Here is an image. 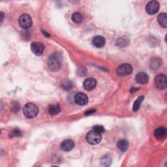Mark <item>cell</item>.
Wrapping results in <instances>:
<instances>
[{
  "label": "cell",
  "mask_w": 167,
  "mask_h": 167,
  "mask_svg": "<svg viewBox=\"0 0 167 167\" xmlns=\"http://www.w3.org/2000/svg\"><path fill=\"white\" fill-rule=\"evenodd\" d=\"M61 56L60 53H54L48 57L47 64L48 68L52 71L58 70L61 65Z\"/></svg>",
  "instance_id": "1"
},
{
  "label": "cell",
  "mask_w": 167,
  "mask_h": 167,
  "mask_svg": "<svg viewBox=\"0 0 167 167\" xmlns=\"http://www.w3.org/2000/svg\"><path fill=\"white\" fill-rule=\"evenodd\" d=\"M23 112L25 118L31 119L35 118L38 112V107L34 103H28L23 108Z\"/></svg>",
  "instance_id": "2"
},
{
  "label": "cell",
  "mask_w": 167,
  "mask_h": 167,
  "mask_svg": "<svg viewBox=\"0 0 167 167\" xmlns=\"http://www.w3.org/2000/svg\"><path fill=\"white\" fill-rule=\"evenodd\" d=\"M102 139L101 134L99 133L96 132L95 131H90L88 133L86 136V140L90 144L95 145L99 144Z\"/></svg>",
  "instance_id": "3"
},
{
  "label": "cell",
  "mask_w": 167,
  "mask_h": 167,
  "mask_svg": "<svg viewBox=\"0 0 167 167\" xmlns=\"http://www.w3.org/2000/svg\"><path fill=\"white\" fill-rule=\"evenodd\" d=\"M19 24L25 29H28L32 25V19L28 14H24L19 18Z\"/></svg>",
  "instance_id": "4"
},
{
  "label": "cell",
  "mask_w": 167,
  "mask_h": 167,
  "mask_svg": "<svg viewBox=\"0 0 167 167\" xmlns=\"http://www.w3.org/2000/svg\"><path fill=\"white\" fill-rule=\"evenodd\" d=\"M45 49L44 44L40 42H34L31 44V50L36 56H41Z\"/></svg>",
  "instance_id": "5"
},
{
  "label": "cell",
  "mask_w": 167,
  "mask_h": 167,
  "mask_svg": "<svg viewBox=\"0 0 167 167\" xmlns=\"http://www.w3.org/2000/svg\"><path fill=\"white\" fill-rule=\"evenodd\" d=\"M133 71V67L130 64L125 63L120 65L117 69V73L119 76H125L130 74Z\"/></svg>",
  "instance_id": "6"
},
{
  "label": "cell",
  "mask_w": 167,
  "mask_h": 167,
  "mask_svg": "<svg viewBox=\"0 0 167 167\" xmlns=\"http://www.w3.org/2000/svg\"><path fill=\"white\" fill-rule=\"evenodd\" d=\"M159 9V3L157 1H151L147 4L146 11L147 14L155 15Z\"/></svg>",
  "instance_id": "7"
},
{
  "label": "cell",
  "mask_w": 167,
  "mask_h": 167,
  "mask_svg": "<svg viewBox=\"0 0 167 167\" xmlns=\"http://www.w3.org/2000/svg\"><path fill=\"white\" fill-rule=\"evenodd\" d=\"M155 84L156 87L159 89H164L166 88V76L165 74H159L155 79Z\"/></svg>",
  "instance_id": "8"
},
{
  "label": "cell",
  "mask_w": 167,
  "mask_h": 167,
  "mask_svg": "<svg viewBox=\"0 0 167 167\" xmlns=\"http://www.w3.org/2000/svg\"><path fill=\"white\" fill-rule=\"evenodd\" d=\"M74 101L76 104L80 106H85L88 102V96L84 93H78L74 96Z\"/></svg>",
  "instance_id": "9"
},
{
  "label": "cell",
  "mask_w": 167,
  "mask_h": 167,
  "mask_svg": "<svg viewBox=\"0 0 167 167\" xmlns=\"http://www.w3.org/2000/svg\"><path fill=\"white\" fill-rule=\"evenodd\" d=\"M74 146V143L73 142V140L70 139L65 140L64 141H63L61 144V150L65 151H69L71 150H73Z\"/></svg>",
  "instance_id": "10"
},
{
  "label": "cell",
  "mask_w": 167,
  "mask_h": 167,
  "mask_svg": "<svg viewBox=\"0 0 167 167\" xmlns=\"http://www.w3.org/2000/svg\"><path fill=\"white\" fill-rule=\"evenodd\" d=\"M92 43L96 48H102L105 44V38L100 35L95 36L93 38Z\"/></svg>",
  "instance_id": "11"
},
{
  "label": "cell",
  "mask_w": 167,
  "mask_h": 167,
  "mask_svg": "<svg viewBox=\"0 0 167 167\" xmlns=\"http://www.w3.org/2000/svg\"><path fill=\"white\" fill-rule=\"evenodd\" d=\"M84 88L86 90H92L94 89L97 85V81L95 79L93 78L88 79L84 82Z\"/></svg>",
  "instance_id": "12"
},
{
  "label": "cell",
  "mask_w": 167,
  "mask_h": 167,
  "mask_svg": "<svg viewBox=\"0 0 167 167\" xmlns=\"http://www.w3.org/2000/svg\"><path fill=\"white\" fill-rule=\"evenodd\" d=\"M154 136L159 140H163L166 136V129L165 127H159L154 131Z\"/></svg>",
  "instance_id": "13"
},
{
  "label": "cell",
  "mask_w": 167,
  "mask_h": 167,
  "mask_svg": "<svg viewBox=\"0 0 167 167\" xmlns=\"http://www.w3.org/2000/svg\"><path fill=\"white\" fill-rule=\"evenodd\" d=\"M136 80L140 84H145L147 83V82L149 81V76L144 72L138 73L136 76Z\"/></svg>",
  "instance_id": "14"
},
{
  "label": "cell",
  "mask_w": 167,
  "mask_h": 167,
  "mask_svg": "<svg viewBox=\"0 0 167 167\" xmlns=\"http://www.w3.org/2000/svg\"><path fill=\"white\" fill-rule=\"evenodd\" d=\"M129 142L125 139H121L118 141V142L117 144V146L118 147V149L122 151H125L127 150V149L129 148Z\"/></svg>",
  "instance_id": "15"
},
{
  "label": "cell",
  "mask_w": 167,
  "mask_h": 167,
  "mask_svg": "<svg viewBox=\"0 0 167 167\" xmlns=\"http://www.w3.org/2000/svg\"><path fill=\"white\" fill-rule=\"evenodd\" d=\"M157 20L159 24L162 27L166 28L167 26V15L166 13H161L158 16Z\"/></svg>",
  "instance_id": "16"
},
{
  "label": "cell",
  "mask_w": 167,
  "mask_h": 167,
  "mask_svg": "<svg viewBox=\"0 0 167 167\" xmlns=\"http://www.w3.org/2000/svg\"><path fill=\"white\" fill-rule=\"evenodd\" d=\"M61 111V108L59 105H50L48 107V112L50 115H56L58 114Z\"/></svg>",
  "instance_id": "17"
},
{
  "label": "cell",
  "mask_w": 167,
  "mask_h": 167,
  "mask_svg": "<svg viewBox=\"0 0 167 167\" xmlns=\"http://www.w3.org/2000/svg\"><path fill=\"white\" fill-rule=\"evenodd\" d=\"M144 99V96H140V97L137 99V101L134 102V103L133 105V107L134 112H137L138 111V109L140 108V105Z\"/></svg>",
  "instance_id": "18"
},
{
  "label": "cell",
  "mask_w": 167,
  "mask_h": 167,
  "mask_svg": "<svg viewBox=\"0 0 167 167\" xmlns=\"http://www.w3.org/2000/svg\"><path fill=\"white\" fill-rule=\"evenodd\" d=\"M160 65H161V61H160V59L157 58V57H155L153 58L150 63V67L153 69H158Z\"/></svg>",
  "instance_id": "19"
},
{
  "label": "cell",
  "mask_w": 167,
  "mask_h": 167,
  "mask_svg": "<svg viewBox=\"0 0 167 167\" xmlns=\"http://www.w3.org/2000/svg\"><path fill=\"white\" fill-rule=\"evenodd\" d=\"M61 86L65 90H70L73 87V84L70 80H65L61 84Z\"/></svg>",
  "instance_id": "20"
},
{
  "label": "cell",
  "mask_w": 167,
  "mask_h": 167,
  "mask_svg": "<svg viewBox=\"0 0 167 167\" xmlns=\"http://www.w3.org/2000/svg\"><path fill=\"white\" fill-rule=\"evenodd\" d=\"M83 20V16L80 12H74L72 16V20L75 23H80Z\"/></svg>",
  "instance_id": "21"
},
{
  "label": "cell",
  "mask_w": 167,
  "mask_h": 167,
  "mask_svg": "<svg viewBox=\"0 0 167 167\" xmlns=\"http://www.w3.org/2000/svg\"><path fill=\"white\" fill-rule=\"evenodd\" d=\"M111 158L109 156H104L101 159V163L104 166H109L111 164Z\"/></svg>",
  "instance_id": "22"
},
{
  "label": "cell",
  "mask_w": 167,
  "mask_h": 167,
  "mask_svg": "<svg viewBox=\"0 0 167 167\" xmlns=\"http://www.w3.org/2000/svg\"><path fill=\"white\" fill-rule=\"evenodd\" d=\"M20 109V106L19 105L18 102H12V106H11V111L14 112H17L19 111V110Z\"/></svg>",
  "instance_id": "23"
},
{
  "label": "cell",
  "mask_w": 167,
  "mask_h": 167,
  "mask_svg": "<svg viewBox=\"0 0 167 167\" xmlns=\"http://www.w3.org/2000/svg\"><path fill=\"white\" fill-rule=\"evenodd\" d=\"M93 131H95L99 133H103L105 130V128L103 126L99 125H96L94 127H93Z\"/></svg>",
  "instance_id": "24"
},
{
  "label": "cell",
  "mask_w": 167,
  "mask_h": 167,
  "mask_svg": "<svg viewBox=\"0 0 167 167\" xmlns=\"http://www.w3.org/2000/svg\"><path fill=\"white\" fill-rule=\"evenodd\" d=\"M11 135V137H20L22 135V132L20 129H15L12 131Z\"/></svg>",
  "instance_id": "25"
},
{
  "label": "cell",
  "mask_w": 167,
  "mask_h": 167,
  "mask_svg": "<svg viewBox=\"0 0 167 167\" xmlns=\"http://www.w3.org/2000/svg\"><path fill=\"white\" fill-rule=\"evenodd\" d=\"M87 73V70L85 67H81L78 70V74L81 76H84Z\"/></svg>",
  "instance_id": "26"
},
{
  "label": "cell",
  "mask_w": 167,
  "mask_h": 167,
  "mask_svg": "<svg viewBox=\"0 0 167 167\" xmlns=\"http://www.w3.org/2000/svg\"><path fill=\"white\" fill-rule=\"evenodd\" d=\"M95 111L94 110H90L89 111H88L86 113V115H90L92 113L94 112Z\"/></svg>",
  "instance_id": "27"
},
{
  "label": "cell",
  "mask_w": 167,
  "mask_h": 167,
  "mask_svg": "<svg viewBox=\"0 0 167 167\" xmlns=\"http://www.w3.org/2000/svg\"><path fill=\"white\" fill-rule=\"evenodd\" d=\"M1 17H2V18H1V21H2L3 18V12H1Z\"/></svg>",
  "instance_id": "28"
}]
</instances>
